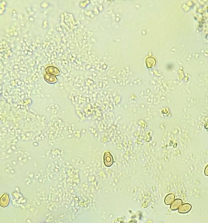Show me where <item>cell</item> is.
I'll return each instance as SVG.
<instances>
[{"label": "cell", "instance_id": "obj_3", "mask_svg": "<svg viewBox=\"0 0 208 223\" xmlns=\"http://www.w3.org/2000/svg\"><path fill=\"white\" fill-rule=\"evenodd\" d=\"M192 206L188 203H185L182 204L178 209V212L180 214H185L188 213L191 211Z\"/></svg>", "mask_w": 208, "mask_h": 223}, {"label": "cell", "instance_id": "obj_2", "mask_svg": "<svg viewBox=\"0 0 208 223\" xmlns=\"http://www.w3.org/2000/svg\"><path fill=\"white\" fill-rule=\"evenodd\" d=\"M46 73L52 75L57 76L60 74V72L58 68L54 66H49L45 69Z\"/></svg>", "mask_w": 208, "mask_h": 223}, {"label": "cell", "instance_id": "obj_7", "mask_svg": "<svg viewBox=\"0 0 208 223\" xmlns=\"http://www.w3.org/2000/svg\"><path fill=\"white\" fill-rule=\"evenodd\" d=\"M29 19L30 21H31V22H33L34 20V18H33V17H32V16L30 17Z\"/></svg>", "mask_w": 208, "mask_h": 223}, {"label": "cell", "instance_id": "obj_5", "mask_svg": "<svg viewBox=\"0 0 208 223\" xmlns=\"http://www.w3.org/2000/svg\"><path fill=\"white\" fill-rule=\"evenodd\" d=\"M182 200L180 199H176L172 203L170 206V208L172 210H176L179 209L180 207L182 204Z\"/></svg>", "mask_w": 208, "mask_h": 223}, {"label": "cell", "instance_id": "obj_1", "mask_svg": "<svg viewBox=\"0 0 208 223\" xmlns=\"http://www.w3.org/2000/svg\"><path fill=\"white\" fill-rule=\"evenodd\" d=\"M113 157L109 152H105L103 156V162L106 166L110 167L113 164Z\"/></svg>", "mask_w": 208, "mask_h": 223}, {"label": "cell", "instance_id": "obj_4", "mask_svg": "<svg viewBox=\"0 0 208 223\" xmlns=\"http://www.w3.org/2000/svg\"><path fill=\"white\" fill-rule=\"evenodd\" d=\"M44 78L45 81L50 84H54L58 82V78L55 76L52 75L45 73L44 75Z\"/></svg>", "mask_w": 208, "mask_h": 223}, {"label": "cell", "instance_id": "obj_6", "mask_svg": "<svg viewBox=\"0 0 208 223\" xmlns=\"http://www.w3.org/2000/svg\"><path fill=\"white\" fill-rule=\"evenodd\" d=\"M174 200V195L172 194H169L165 197V203L166 205H169L172 203Z\"/></svg>", "mask_w": 208, "mask_h": 223}]
</instances>
